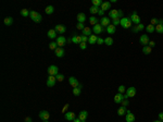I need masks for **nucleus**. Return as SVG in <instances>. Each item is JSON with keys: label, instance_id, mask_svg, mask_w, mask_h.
<instances>
[{"label": "nucleus", "instance_id": "obj_50", "mask_svg": "<svg viewBox=\"0 0 163 122\" xmlns=\"http://www.w3.org/2000/svg\"><path fill=\"white\" fill-rule=\"evenodd\" d=\"M103 14H104V11L101 10V9H99V11H98V15H100L101 17H103Z\"/></svg>", "mask_w": 163, "mask_h": 122}, {"label": "nucleus", "instance_id": "obj_47", "mask_svg": "<svg viewBox=\"0 0 163 122\" xmlns=\"http://www.w3.org/2000/svg\"><path fill=\"white\" fill-rule=\"evenodd\" d=\"M79 48H80V49H83V50L86 49V48H87L86 43H80V44H79Z\"/></svg>", "mask_w": 163, "mask_h": 122}, {"label": "nucleus", "instance_id": "obj_28", "mask_svg": "<svg viewBox=\"0 0 163 122\" xmlns=\"http://www.w3.org/2000/svg\"><path fill=\"white\" fill-rule=\"evenodd\" d=\"M80 93H82V84H80L78 87H75V88H73V94H74L75 96H79Z\"/></svg>", "mask_w": 163, "mask_h": 122}, {"label": "nucleus", "instance_id": "obj_20", "mask_svg": "<svg viewBox=\"0 0 163 122\" xmlns=\"http://www.w3.org/2000/svg\"><path fill=\"white\" fill-rule=\"evenodd\" d=\"M54 52H56V56L58 57V58H62V57L64 56V49H63L62 47H58L54 50Z\"/></svg>", "mask_w": 163, "mask_h": 122}, {"label": "nucleus", "instance_id": "obj_30", "mask_svg": "<svg viewBox=\"0 0 163 122\" xmlns=\"http://www.w3.org/2000/svg\"><path fill=\"white\" fill-rule=\"evenodd\" d=\"M72 41H73L74 44H80L82 43V36H77V35H75V36L72 37Z\"/></svg>", "mask_w": 163, "mask_h": 122}, {"label": "nucleus", "instance_id": "obj_1", "mask_svg": "<svg viewBox=\"0 0 163 122\" xmlns=\"http://www.w3.org/2000/svg\"><path fill=\"white\" fill-rule=\"evenodd\" d=\"M123 16V11L122 10H117V9H113L109 12V17H111V20H115V19H120Z\"/></svg>", "mask_w": 163, "mask_h": 122}, {"label": "nucleus", "instance_id": "obj_54", "mask_svg": "<svg viewBox=\"0 0 163 122\" xmlns=\"http://www.w3.org/2000/svg\"><path fill=\"white\" fill-rule=\"evenodd\" d=\"M74 122H82V120H80L79 118H77V119H75V120H74Z\"/></svg>", "mask_w": 163, "mask_h": 122}, {"label": "nucleus", "instance_id": "obj_3", "mask_svg": "<svg viewBox=\"0 0 163 122\" xmlns=\"http://www.w3.org/2000/svg\"><path fill=\"white\" fill-rule=\"evenodd\" d=\"M29 16H30V19L34 22H36V23H39V22H41V20H43V16H41L38 12H36V11H30Z\"/></svg>", "mask_w": 163, "mask_h": 122}, {"label": "nucleus", "instance_id": "obj_36", "mask_svg": "<svg viewBox=\"0 0 163 122\" xmlns=\"http://www.w3.org/2000/svg\"><path fill=\"white\" fill-rule=\"evenodd\" d=\"M89 23H90L91 25L95 26L96 24H98V19H97V17H95V16L92 15V16L89 17Z\"/></svg>", "mask_w": 163, "mask_h": 122}, {"label": "nucleus", "instance_id": "obj_34", "mask_svg": "<svg viewBox=\"0 0 163 122\" xmlns=\"http://www.w3.org/2000/svg\"><path fill=\"white\" fill-rule=\"evenodd\" d=\"M53 11H54V8L52 6H48V7H46V9H45V12L47 13V14H52Z\"/></svg>", "mask_w": 163, "mask_h": 122}, {"label": "nucleus", "instance_id": "obj_42", "mask_svg": "<svg viewBox=\"0 0 163 122\" xmlns=\"http://www.w3.org/2000/svg\"><path fill=\"white\" fill-rule=\"evenodd\" d=\"M56 77H57V81H59V82H62V81L64 80V75H63V74H60V73H59Z\"/></svg>", "mask_w": 163, "mask_h": 122}, {"label": "nucleus", "instance_id": "obj_44", "mask_svg": "<svg viewBox=\"0 0 163 122\" xmlns=\"http://www.w3.org/2000/svg\"><path fill=\"white\" fill-rule=\"evenodd\" d=\"M120 22H121V20L120 19H115V20H112V24L114 26H116V25H119L120 24Z\"/></svg>", "mask_w": 163, "mask_h": 122}, {"label": "nucleus", "instance_id": "obj_27", "mask_svg": "<svg viewBox=\"0 0 163 122\" xmlns=\"http://www.w3.org/2000/svg\"><path fill=\"white\" fill-rule=\"evenodd\" d=\"M126 112H127V110H126V107L121 106L119 109H117V114H119V115H124V114H126Z\"/></svg>", "mask_w": 163, "mask_h": 122}, {"label": "nucleus", "instance_id": "obj_33", "mask_svg": "<svg viewBox=\"0 0 163 122\" xmlns=\"http://www.w3.org/2000/svg\"><path fill=\"white\" fill-rule=\"evenodd\" d=\"M146 30H147L148 33H153L154 30H156V26L152 25V24H149V25L146 26Z\"/></svg>", "mask_w": 163, "mask_h": 122}, {"label": "nucleus", "instance_id": "obj_37", "mask_svg": "<svg viewBox=\"0 0 163 122\" xmlns=\"http://www.w3.org/2000/svg\"><path fill=\"white\" fill-rule=\"evenodd\" d=\"M58 47H59V46H58V44H57V41H51V43L49 44L50 50H56Z\"/></svg>", "mask_w": 163, "mask_h": 122}, {"label": "nucleus", "instance_id": "obj_8", "mask_svg": "<svg viewBox=\"0 0 163 122\" xmlns=\"http://www.w3.org/2000/svg\"><path fill=\"white\" fill-rule=\"evenodd\" d=\"M139 41H140V44L142 46H148V44H149V41H150L149 36H148V35H146V34L141 35L140 38H139Z\"/></svg>", "mask_w": 163, "mask_h": 122}, {"label": "nucleus", "instance_id": "obj_46", "mask_svg": "<svg viewBox=\"0 0 163 122\" xmlns=\"http://www.w3.org/2000/svg\"><path fill=\"white\" fill-rule=\"evenodd\" d=\"M151 24H152V25H154V26L158 25V24H159V20L158 19H152L151 20Z\"/></svg>", "mask_w": 163, "mask_h": 122}, {"label": "nucleus", "instance_id": "obj_38", "mask_svg": "<svg viewBox=\"0 0 163 122\" xmlns=\"http://www.w3.org/2000/svg\"><path fill=\"white\" fill-rule=\"evenodd\" d=\"M29 11L27 10V9H22L21 10V15L22 16H24V17H27L28 15H29Z\"/></svg>", "mask_w": 163, "mask_h": 122}, {"label": "nucleus", "instance_id": "obj_45", "mask_svg": "<svg viewBox=\"0 0 163 122\" xmlns=\"http://www.w3.org/2000/svg\"><path fill=\"white\" fill-rule=\"evenodd\" d=\"M121 104H122V106H123V107H127L128 105H129V101H128L127 99H124L123 101L121 102Z\"/></svg>", "mask_w": 163, "mask_h": 122}, {"label": "nucleus", "instance_id": "obj_15", "mask_svg": "<svg viewBox=\"0 0 163 122\" xmlns=\"http://www.w3.org/2000/svg\"><path fill=\"white\" fill-rule=\"evenodd\" d=\"M125 119H126V122H135V115L128 110L125 114Z\"/></svg>", "mask_w": 163, "mask_h": 122}, {"label": "nucleus", "instance_id": "obj_22", "mask_svg": "<svg viewBox=\"0 0 163 122\" xmlns=\"http://www.w3.org/2000/svg\"><path fill=\"white\" fill-rule=\"evenodd\" d=\"M143 28H145V25H143L142 23H140V24H138V25H136V26H134V27H132V30L134 33H138V32H140V30H142Z\"/></svg>", "mask_w": 163, "mask_h": 122}, {"label": "nucleus", "instance_id": "obj_49", "mask_svg": "<svg viewBox=\"0 0 163 122\" xmlns=\"http://www.w3.org/2000/svg\"><path fill=\"white\" fill-rule=\"evenodd\" d=\"M87 41H88V37L82 35V43H87Z\"/></svg>", "mask_w": 163, "mask_h": 122}, {"label": "nucleus", "instance_id": "obj_12", "mask_svg": "<svg viewBox=\"0 0 163 122\" xmlns=\"http://www.w3.org/2000/svg\"><path fill=\"white\" fill-rule=\"evenodd\" d=\"M54 30H56V32L59 33V34H64V33L66 32V28H65V26L62 25V24H58V25H56Z\"/></svg>", "mask_w": 163, "mask_h": 122}, {"label": "nucleus", "instance_id": "obj_17", "mask_svg": "<svg viewBox=\"0 0 163 122\" xmlns=\"http://www.w3.org/2000/svg\"><path fill=\"white\" fill-rule=\"evenodd\" d=\"M124 99H125V97H124L123 94H121V93H117L116 95L114 96V102H116V104H121Z\"/></svg>", "mask_w": 163, "mask_h": 122}, {"label": "nucleus", "instance_id": "obj_48", "mask_svg": "<svg viewBox=\"0 0 163 122\" xmlns=\"http://www.w3.org/2000/svg\"><path fill=\"white\" fill-rule=\"evenodd\" d=\"M97 44H98V45H102V44H104V39H102L101 37H98Z\"/></svg>", "mask_w": 163, "mask_h": 122}, {"label": "nucleus", "instance_id": "obj_53", "mask_svg": "<svg viewBox=\"0 0 163 122\" xmlns=\"http://www.w3.org/2000/svg\"><path fill=\"white\" fill-rule=\"evenodd\" d=\"M25 121H26V122H32V119H30V118H26Z\"/></svg>", "mask_w": 163, "mask_h": 122}, {"label": "nucleus", "instance_id": "obj_52", "mask_svg": "<svg viewBox=\"0 0 163 122\" xmlns=\"http://www.w3.org/2000/svg\"><path fill=\"white\" fill-rule=\"evenodd\" d=\"M159 120H160V121H163V112L159 113Z\"/></svg>", "mask_w": 163, "mask_h": 122}, {"label": "nucleus", "instance_id": "obj_16", "mask_svg": "<svg viewBox=\"0 0 163 122\" xmlns=\"http://www.w3.org/2000/svg\"><path fill=\"white\" fill-rule=\"evenodd\" d=\"M64 118L67 120V121H74V120L76 119V118H75V113L72 112V111H69V112L65 113Z\"/></svg>", "mask_w": 163, "mask_h": 122}, {"label": "nucleus", "instance_id": "obj_13", "mask_svg": "<svg viewBox=\"0 0 163 122\" xmlns=\"http://www.w3.org/2000/svg\"><path fill=\"white\" fill-rule=\"evenodd\" d=\"M57 44L59 47H63L64 45H66V38L64 36H59L57 38Z\"/></svg>", "mask_w": 163, "mask_h": 122}, {"label": "nucleus", "instance_id": "obj_43", "mask_svg": "<svg viewBox=\"0 0 163 122\" xmlns=\"http://www.w3.org/2000/svg\"><path fill=\"white\" fill-rule=\"evenodd\" d=\"M76 27H77V30H84L86 26H85V24L84 23H77V25H76Z\"/></svg>", "mask_w": 163, "mask_h": 122}, {"label": "nucleus", "instance_id": "obj_4", "mask_svg": "<svg viewBox=\"0 0 163 122\" xmlns=\"http://www.w3.org/2000/svg\"><path fill=\"white\" fill-rule=\"evenodd\" d=\"M129 20L132 21V23L136 24V25H138V24H140V17H139V15L137 14V12H133L132 14H130L129 16Z\"/></svg>", "mask_w": 163, "mask_h": 122}, {"label": "nucleus", "instance_id": "obj_25", "mask_svg": "<svg viewBox=\"0 0 163 122\" xmlns=\"http://www.w3.org/2000/svg\"><path fill=\"white\" fill-rule=\"evenodd\" d=\"M47 35H48V37H49V38H51V39L56 38V37H57L56 30H48V33H47Z\"/></svg>", "mask_w": 163, "mask_h": 122}, {"label": "nucleus", "instance_id": "obj_35", "mask_svg": "<svg viewBox=\"0 0 163 122\" xmlns=\"http://www.w3.org/2000/svg\"><path fill=\"white\" fill-rule=\"evenodd\" d=\"M156 32L159 34H163V24H158L156 25Z\"/></svg>", "mask_w": 163, "mask_h": 122}, {"label": "nucleus", "instance_id": "obj_19", "mask_svg": "<svg viewBox=\"0 0 163 122\" xmlns=\"http://www.w3.org/2000/svg\"><path fill=\"white\" fill-rule=\"evenodd\" d=\"M86 14L85 13H78L77 14V16H76V19H77V21H78V23H85V21H86Z\"/></svg>", "mask_w": 163, "mask_h": 122}, {"label": "nucleus", "instance_id": "obj_39", "mask_svg": "<svg viewBox=\"0 0 163 122\" xmlns=\"http://www.w3.org/2000/svg\"><path fill=\"white\" fill-rule=\"evenodd\" d=\"M104 44H106V46H112L113 45V39L111 38V37H106V38L104 39Z\"/></svg>", "mask_w": 163, "mask_h": 122}, {"label": "nucleus", "instance_id": "obj_57", "mask_svg": "<svg viewBox=\"0 0 163 122\" xmlns=\"http://www.w3.org/2000/svg\"><path fill=\"white\" fill-rule=\"evenodd\" d=\"M161 122H163V121H161Z\"/></svg>", "mask_w": 163, "mask_h": 122}, {"label": "nucleus", "instance_id": "obj_6", "mask_svg": "<svg viewBox=\"0 0 163 122\" xmlns=\"http://www.w3.org/2000/svg\"><path fill=\"white\" fill-rule=\"evenodd\" d=\"M48 74L49 75H53V76H57L59 74V68L57 65H50L48 68Z\"/></svg>", "mask_w": 163, "mask_h": 122}, {"label": "nucleus", "instance_id": "obj_14", "mask_svg": "<svg viewBox=\"0 0 163 122\" xmlns=\"http://www.w3.org/2000/svg\"><path fill=\"white\" fill-rule=\"evenodd\" d=\"M110 22H111L110 17H106V16L101 17V20H100V24H101V26H102V27H103V26L108 27V26L110 25Z\"/></svg>", "mask_w": 163, "mask_h": 122}, {"label": "nucleus", "instance_id": "obj_51", "mask_svg": "<svg viewBox=\"0 0 163 122\" xmlns=\"http://www.w3.org/2000/svg\"><path fill=\"white\" fill-rule=\"evenodd\" d=\"M148 46L152 48V47H154V46H156V43H154L153 40H150V41H149V44H148Z\"/></svg>", "mask_w": 163, "mask_h": 122}, {"label": "nucleus", "instance_id": "obj_32", "mask_svg": "<svg viewBox=\"0 0 163 122\" xmlns=\"http://www.w3.org/2000/svg\"><path fill=\"white\" fill-rule=\"evenodd\" d=\"M151 51H152V48L151 47H149V46H143L142 52L145 54H150V53H151Z\"/></svg>", "mask_w": 163, "mask_h": 122}, {"label": "nucleus", "instance_id": "obj_5", "mask_svg": "<svg viewBox=\"0 0 163 122\" xmlns=\"http://www.w3.org/2000/svg\"><path fill=\"white\" fill-rule=\"evenodd\" d=\"M135 95H136V88H135L134 86H132V87H128V88L126 89V95L124 96V97H125V99H127V98L134 97Z\"/></svg>", "mask_w": 163, "mask_h": 122}, {"label": "nucleus", "instance_id": "obj_10", "mask_svg": "<svg viewBox=\"0 0 163 122\" xmlns=\"http://www.w3.org/2000/svg\"><path fill=\"white\" fill-rule=\"evenodd\" d=\"M38 115H39V118H40L41 120H43V121H48V120H49V118H50V113L48 112V111H46V110L40 111Z\"/></svg>", "mask_w": 163, "mask_h": 122}, {"label": "nucleus", "instance_id": "obj_55", "mask_svg": "<svg viewBox=\"0 0 163 122\" xmlns=\"http://www.w3.org/2000/svg\"><path fill=\"white\" fill-rule=\"evenodd\" d=\"M153 122H161L160 120H156V121H153Z\"/></svg>", "mask_w": 163, "mask_h": 122}, {"label": "nucleus", "instance_id": "obj_18", "mask_svg": "<svg viewBox=\"0 0 163 122\" xmlns=\"http://www.w3.org/2000/svg\"><path fill=\"white\" fill-rule=\"evenodd\" d=\"M87 117H88V112H87L86 110H83V111H80V112L78 113V118L82 120V122H86Z\"/></svg>", "mask_w": 163, "mask_h": 122}, {"label": "nucleus", "instance_id": "obj_40", "mask_svg": "<svg viewBox=\"0 0 163 122\" xmlns=\"http://www.w3.org/2000/svg\"><path fill=\"white\" fill-rule=\"evenodd\" d=\"M92 6H95V7H98V8H100L101 7V4H102V1L101 0H92Z\"/></svg>", "mask_w": 163, "mask_h": 122}, {"label": "nucleus", "instance_id": "obj_31", "mask_svg": "<svg viewBox=\"0 0 163 122\" xmlns=\"http://www.w3.org/2000/svg\"><path fill=\"white\" fill-rule=\"evenodd\" d=\"M100 8H98V7H95V6H91L90 8H89V12L91 13V14H98V11H99Z\"/></svg>", "mask_w": 163, "mask_h": 122}, {"label": "nucleus", "instance_id": "obj_11", "mask_svg": "<svg viewBox=\"0 0 163 122\" xmlns=\"http://www.w3.org/2000/svg\"><path fill=\"white\" fill-rule=\"evenodd\" d=\"M56 82H57V77L53 75H49V77H48L47 80V86L49 87H52L56 85Z\"/></svg>", "mask_w": 163, "mask_h": 122}, {"label": "nucleus", "instance_id": "obj_29", "mask_svg": "<svg viewBox=\"0 0 163 122\" xmlns=\"http://www.w3.org/2000/svg\"><path fill=\"white\" fill-rule=\"evenodd\" d=\"M3 23L6 24L7 26H10V25H12V23H13V17H11V16H8V17H6V19L3 20Z\"/></svg>", "mask_w": 163, "mask_h": 122}, {"label": "nucleus", "instance_id": "obj_21", "mask_svg": "<svg viewBox=\"0 0 163 122\" xmlns=\"http://www.w3.org/2000/svg\"><path fill=\"white\" fill-rule=\"evenodd\" d=\"M100 9H101V10H103V11H106V10H109V9H111V2H110V1H104V2H102V4H101V7H100Z\"/></svg>", "mask_w": 163, "mask_h": 122}, {"label": "nucleus", "instance_id": "obj_9", "mask_svg": "<svg viewBox=\"0 0 163 122\" xmlns=\"http://www.w3.org/2000/svg\"><path fill=\"white\" fill-rule=\"evenodd\" d=\"M92 30H93V33H95V34L98 36V35H100L102 32H103V27L101 26V24H100V23H98V24H96V25L93 26Z\"/></svg>", "mask_w": 163, "mask_h": 122}, {"label": "nucleus", "instance_id": "obj_7", "mask_svg": "<svg viewBox=\"0 0 163 122\" xmlns=\"http://www.w3.org/2000/svg\"><path fill=\"white\" fill-rule=\"evenodd\" d=\"M69 83H70V85H71L73 88H75V87H78L79 86V82L77 81V78L76 77H74V76H70L69 77Z\"/></svg>", "mask_w": 163, "mask_h": 122}, {"label": "nucleus", "instance_id": "obj_24", "mask_svg": "<svg viewBox=\"0 0 163 122\" xmlns=\"http://www.w3.org/2000/svg\"><path fill=\"white\" fill-rule=\"evenodd\" d=\"M97 40H98V36L97 35H90V36L88 37V43L91 44V45H93V44H97Z\"/></svg>", "mask_w": 163, "mask_h": 122}, {"label": "nucleus", "instance_id": "obj_2", "mask_svg": "<svg viewBox=\"0 0 163 122\" xmlns=\"http://www.w3.org/2000/svg\"><path fill=\"white\" fill-rule=\"evenodd\" d=\"M120 25L123 28H130L132 27V21L129 20V17H122Z\"/></svg>", "mask_w": 163, "mask_h": 122}, {"label": "nucleus", "instance_id": "obj_41", "mask_svg": "<svg viewBox=\"0 0 163 122\" xmlns=\"http://www.w3.org/2000/svg\"><path fill=\"white\" fill-rule=\"evenodd\" d=\"M117 91H119V93H121V94H123L124 92L126 91L125 89V86H124V85H120L119 87H117Z\"/></svg>", "mask_w": 163, "mask_h": 122}, {"label": "nucleus", "instance_id": "obj_23", "mask_svg": "<svg viewBox=\"0 0 163 122\" xmlns=\"http://www.w3.org/2000/svg\"><path fill=\"white\" fill-rule=\"evenodd\" d=\"M82 33H83V35H84V36H87V37H89L90 35H92V30H91V28L90 27H87V26L82 30Z\"/></svg>", "mask_w": 163, "mask_h": 122}, {"label": "nucleus", "instance_id": "obj_26", "mask_svg": "<svg viewBox=\"0 0 163 122\" xmlns=\"http://www.w3.org/2000/svg\"><path fill=\"white\" fill-rule=\"evenodd\" d=\"M115 30H116V27H115L113 24H110V25L106 27V32H108L109 34H114Z\"/></svg>", "mask_w": 163, "mask_h": 122}, {"label": "nucleus", "instance_id": "obj_56", "mask_svg": "<svg viewBox=\"0 0 163 122\" xmlns=\"http://www.w3.org/2000/svg\"><path fill=\"white\" fill-rule=\"evenodd\" d=\"M43 122H48V121H43Z\"/></svg>", "mask_w": 163, "mask_h": 122}]
</instances>
